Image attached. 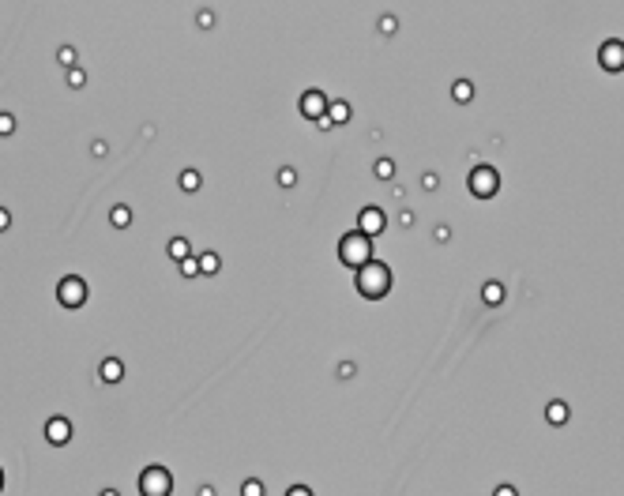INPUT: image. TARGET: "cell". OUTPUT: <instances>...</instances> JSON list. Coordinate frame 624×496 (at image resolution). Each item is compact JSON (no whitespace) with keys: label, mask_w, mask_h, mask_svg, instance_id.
Returning a JSON list of instances; mask_svg holds the SVG:
<instances>
[{"label":"cell","mask_w":624,"mask_h":496,"mask_svg":"<svg viewBox=\"0 0 624 496\" xmlns=\"http://www.w3.org/2000/svg\"><path fill=\"white\" fill-rule=\"evenodd\" d=\"M481 301H485V305H500V301H504V286H500V282H485V286H481Z\"/></svg>","instance_id":"12"},{"label":"cell","mask_w":624,"mask_h":496,"mask_svg":"<svg viewBox=\"0 0 624 496\" xmlns=\"http://www.w3.org/2000/svg\"><path fill=\"white\" fill-rule=\"evenodd\" d=\"M8 222H12V215H8L4 207H0V229H8Z\"/></svg>","instance_id":"28"},{"label":"cell","mask_w":624,"mask_h":496,"mask_svg":"<svg viewBox=\"0 0 624 496\" xmlns=\"http://www.w3.org/2000/svg\"><path fill=\"white\" fill-rule=\"evenodd\" d=\"M327 109H331V102H327L324 91H305L301 94V113L309 117V120H324Z\"/></svg>","instance_id":"7"},{"label":"cell","mask_w":624,"mask_h":496,"mask_svg":"<svg viewBox=\"0 0 624 496\" xmlns=\"http://www.w3.org/2000/svg\"><path fill=\"white\" fill-rule=\"evenodd\" d=\"M109 222H113V226H120V229H125L128 222H132V211H128V207H113V215H109Z\"/></svg>","instance_id":"18"},{"label":"cell","mask_w":624,"mask_h":496,"mask_svg":"<svg viewBox=\"0 0 624 496\" xmlns=\"http://www.w3.org/2000/svg\"><path fill=\"white\" fill-rule=\"evenodd\" d=\"M57 297H61L64 308H79V305L87 301V282L79 279V274H68V279H61Z\"/></svg>","instance_id":"5"},{"label":"cell","mask_w":624,"mask_h":496,"mask_svg":"<svg viewBox=\"0 0 624 496\" xmlns=\"http://www.w3.org/2000/svg\"><path fill=\"white\" fill-rule=\"evenodd\" d=\"M545 421H549V425H564V421H568V402L556 399V402L545 406Z\"/></svg>","instance_id":"11"},{"label":"cell","mask_w":624,"mask_h":496,"mask_svg":"<svg viewBox=\"0 0 624 496\" xmlns=\"http://www.w3.org/2000/svg\"><path fill=\"white\" fill-rule=\"evenodd\" d=\"M139 492L144 496H170L173 492V473L166 466H147L139 473Z\"/></svg>","instance_id":"3"},{"label":"cell","mask_w":624,"mask_h":496,"mask_svg":"<svg viewBox=\"0 0 624 496\" xmlns=\"http://www.w3.org/2000/svg\"><path fill=\"white\" fill-rule=\"evenodd\" d=\"M452 98H455V102H470V98H474V83H470V80H459V83L452 87Z\"/></svg>","instance_id":"15"},{"label":"cell","mask_w":624,"mask_h":496,"mask_svg":"<svg viewBox=\"0 0 624 496\" xmlns=\"http://www.w3.org/2000/svg\"><path fill=\"white\" fill-rule=\"evenodd\" d=\"M98 496H120V492H117V489H102V492H98Z\"/></svg>","instance_id":"30"},{"label":"cell","mask_w":624,"mask_h":496,"mask_svg":"<svg viewBox=\"0 0 624 496\" xmlns=\"http://www.w3.org/2000/svg\"><path fill=\"white\" fill-rule=\"evenodd\" d=\"M68 436H72V425H68V417H49V421H46V440H49L53 447L68 444Z\"/></svg>","instance_id":"9"},{"label":"cell","mask_w":624,"mask_h":496,"mask_svg":"<svg viewBox=\"0 0 624 496\" xmlns=\"http://www.w3.org/2000/svg\"><path fill=\"white\" fill-rule=\"evenodd\" d=\"M241 496H264V481H256V478H248L245 485H241Z\"/></svg>","instance_id":"19"},{"label":"cell","mask_w":624,"mask_h":496,"mask_svg":"<svg viewBox=\"0 0 624 496\" xmlns=\"http://www.w3.org/2000/svg\"><path fill=\"white\" fill-rule=\"evenodd\" d=\"M200 496H215V489H211V485H203V489H200Z\"/></svg>","instance_id":"29"},{"label":"cell","mask_w":624,"mask_h":496,"mask_svg":"<svg viewBox=\"0 0 624 496\" xmlns=\"http://www.w3.org/2000/svg\"><path fill=\"white\" fill-rule=\"evenodd\" d=\"M598 64H601L606 72H624V42H620V38L601 42V49H598Z\"/></svg>","instance_id":"6"},{"label":"cell","mask_w":624,"mask_h":496,"mask_svg":"<svg viewBox=\"0 0 624 496\" xmlns=\"http://www.w3.org/2000/svg\"><path fill=\"white\" fill-rule=\"evenodd\" d=\"M181 274H184V279H192V274H200V260H196V256H189V260L181 263Z\"/></svg>","instance_id":"22"},{"label":"cell","mask_w":624,"mask_h":496,"mask_svg":"<svg viewBox=\"0 0 624 496\" xmlns=\"http://www.w3.org/2000/svg\"><path fill=\"white\" fill-rule=\"evenodd\" d=\"M57 61L64 64V68H72V64H75V49H72V46H61V49H57Z\"/></svg>","instance_id":"21"},{"label":"cell","mask_w":624,"mask_h":496,"mask_svg":"<svg viewBox=\"0 0 624 496\" xmlns=\"http://www.w3.org/2000/svg\"><path fill=\"white\" fill-rule=\"evenodd\" d=\"M15 132V117L12 113H0V136H12Z\"/></svg>","instance_id":"23"},{"label":"cell","mask_w":624,"mask_h":496,"mask_svg":"<svg viewBox=\"0 0 624 496\" xmlns=\"http://www.w3.org/2000/svg\"><path fill=\"white\" fill-rule=\"evenodd\" d=\"M83 83H87V75H83L79 68H72V72H68V87H83Z\"/></svg>","instance_id":"25"},{"label":"cell","mask_w":624,"mask_h":496,"mask_svg":"<svg viewBox=\"0 0 624 496\" xmlns=\"http://www.w3.org/2000/svg\"><path fill=\"white\" fill-rule=\"evenodd\" d=\"M279 184H282V189H293V184H298V173H293L290 165H282V170H279Z\"/></svg>","instance_id":"20"},{"label":"cell","mask_w":624,"mask_h":496,"mask_svg":"<svg viewBox=\"0 0 624 496\" xmlns=\"http://www.w3.org/2000/svg\"><path fill=\"white\" fill-rule=\"evenodd\" d=\"M98 376H102L106 383H120V376H125V365H120L117 357H106L102 365H98Z\"/></svg>","instance_id":"10"},{"label":"cell","mask_w":624,"mask_h":496,"mask_svg":"<svg viewBox=\"0 0 624 496\" xmlns=\"http://www.w3.org/2000/svg\"><path fill=\"white\" fill-rule=\"evenodd\" d=\"M170 256L184 263V260H189V241H184V237H173V241H170Z\"/></svg>","instance_id":"16"},{"label":"cell","mask_w":624,"mask_h":496,"mask_svg":"<svg viewBox=\"0 0 624 496\" xmlns=\"http://www.w3.org/2000/svg\"><path fill=\"white\" fill-rule=\"evenodd\" d=\"M391 170H395V165H391V158H380V162H376V177H384V181H388V177H391Z\"/></svg>","instance_id":"24"},{"label":"cell","mask_w":624,"mask_h":496,"mask_svg":"<svg viewBox=\"0 0 624 496\" xmlns=\"http://www.w3.org/2000/svg\"><path fill=\"white\" fill-rule=\"evenodd\" d=\"M388 290H391V267L388 263L372 260V263H365V267L357 271V293L361 297L380 301V297H388Z\"/></svg>","instance_id":"1"},{"label":"cell","mask_w":624,"mask_h":496,"mask_svg":"<svg viewBox=\"0 0 624 496\" xmlns=\"http://www.w3.org/2000/svg\"><path fill=\"white\" fill-rule=\"evenodd\" d=\"M497 189H500V173L492 170V165H474V170H470V192H474L478 200L497 196Z\"/></svg>","instance_id":"4"},{"label":"cell","mask_w":624,"mask_h":496,"mask_svg":"<svg viewBox=\"0 0 624 496\" xmlns=\"http://www.w3.org/2000/svg\"><path fill=\"white\" fill-rule=\"evenodd\" d=\"M327 120H331V125H346V120H350V106H346V102H331V109H327Z\"/></svg>","instance_id":"13"},{"label":"cell","mask_w":624,"mask_h":496,"mask_svg":"<svg viewBox=\"0 0 624 496\" xmlns=\"http://www.w3.org/2000/svg\"><path fill=\"white\" fill-rule=\"evenodd\" d=\"M0 489H4V473H0Z\"/></svg>","instance_id":"31"},{"label":"cell","mask_w":624,"mask_h":496,"mask_svg":"<svg viewBox=\"0 0 624 496\" xmlns=\"http://www.w3.org/2000/svg\"><path fill=\"white\" fill-rule=\"evenodd\" d=\"M338 260L346 263V267H354L361 271L365 263H372V237H365L361 229H354V234H346L343 241H338Z\"/></svg>","instance_id":"2"},{"label":"cell","mask_w":624,"mask_h":496,"mask_svg":"<svg viewBox=\"0 0 624 496\" xmlns=\"http://www.w3.org/2000/svg\"><path fill=\"white\" fill-rule=\"evenodd\" d=\"M286 496H312V489H309V485H293Z\"/></svg>","instance_id":"27"},{"label":"cell","mask_w":624,"mask_h":496,"mask_svg":"<svg viewBox=\"0 0 624 496\" xmlns=\"http://www.w3.org/2000/svg\"><path fill=\"white\" fill-rule=\"evenodd\" d=\"M384 226H388V215L380 211V207H365V211L357 215V229L365 237H376V234H384Z\"/></svg>","instance_id":"8"},{"label":"cell","mask_w":624,"mask_h":496,"mask_svg":"<svg viewBox=\"0 0 624 496\" xmlns=\"http://www.w3.org/2000/svg\"><path fill=\"white\" fill-rule=\"evenodd\" d=\"M200 184H203V177H200L196 170H184V173H181V189H184V192H196Z\"/></svg>","instance_id":"17"},{"label":"cell","mask_w":624,"mask_h":496,"mask_svg":"<svg viewBox=\"0 0 624 496\" xmlns=\"http://www.w3.org/2000/svg\"><path fill=\"white\" fill-rule=\"evenodd\" d=\"M492 496H519V492L511 489V485H497V489H492Z\"/></svg>","instance_id":"26"},{"label":"cell","mask_w":624,"mask_h":496,"mask_svg":"<svg viewBox=\"0 0 624 496\" xmlns=\"http://www.w3.org/2000/svg\"><path fill=\"white\" fill-rule=\"evenodd\" d=\"M218 267H222L218 252H203V256H200V274H218Z\"/></svg>","instance_id":"14"}]
</instances>
